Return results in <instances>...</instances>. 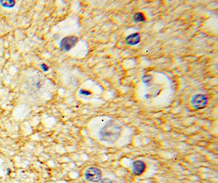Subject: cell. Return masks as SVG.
I'll return each mask as SVG.
<instances>
[{"label":"cell","mask_w":218,"mask_h":183,"mask_svg":"<svg viewBox=\"0 0 218 183\" xmlns=\"http://www.w3.org/2000/svg\"><path fill=\"white\" fill-rule=\"evenodd\" d=\"M141 81L145 85V86L150 87L153 85L152 76H151V75H149V74H146V75H144V76H142Z\"/></svg>","instance_id":"52a82bcc"},{"label":"cell","mask_w":218,"mask_h":183,"mask_svg":"<svg viewBox=\"0 0 218 183\" xmlns=\"http://www.w3.org/2000/svg\"><path fill=\"white\" fill-rule=\"evenodd\" d=\"M133 20L136 23H138V22H144L145 18L141 12H137L133 15Z\"/></svg>","instance_id":"ba28073f"},{"label":"cell","mask_w":218,"mask_h":183,"mask_svg":"<svg viewBox=\"0 0 218 183\" xmlns=\"http://www.w3.org/2000/svg\"><path fill=\"white\" fill-rule=\"evenodd\" d=\"M146 168V165L142 160H135L134 162L132 163V173L136 176L141 175L142 173H144L145 170Z\"/></svg>","instance_id":"5b68a950"},{"label":"cell","mask_w":218,"mask_h":183,"mask_svg":"<svg viewBox=\"0 0 218 183\" xmlns=\"http://www.w3.org/2000/svg\"><path fill=\"white\" fill-rule=\"evenodd\" d=\"M190 103H191V106H192L195 109H203V108H204V107L207 106V104H208V98H207V96H205L204 94H197L191 98Z\"/></svg>","instance_id":"277c9868"},{"label":"cell","mask_w":218,"mask_h":183,"mask_svg":"<svg viewBox=\"0 0 218 183\" xmlns=\"http://www.w3.org/2000/svg\"><path fill=\"white\" fill-rule=\"evenodd\" d=\"M140 41H141V36L138 33H132V34L127 36L125 39L126 43L129 46H136L139 43Z\"/></svg>","instance_id":"8992f818"},{"label":"cell","mask_w":218,"mask_h":183,"mask_svg":"<svg viewBox=\"0 0 218 183\" xmlns=\"http://www.w3.org/2000/svg\"><path fill=\"white\" fill-rule=\"evenodd\" d=\"M78 42H79V38H77L76 36H67L61 39L59 46L61 51L67 52L74 47L75 45L78 43Z\"/></svg>","instance_id":"3957f363"},{"label":"cell","mask_w":218,"mask_h":183,"mask_svg":"<svg viewBox=\"0 0 218 183\" xmlns=\"http://www.w3.org/2000/svg\"><path fill=\"white\" fill-rule=\"evenodd\" d=\"M15 3H16L15 1H13V0H8V1L2 0V1H0V4L3 6V8H13V6L15 5Z\"/></svg>","instance_id":"9c48e42d"},{"label":"cell","mask_w":218,"mask_h":183,"mask_svg":"<svg viewBox=\"0 0 218 183\" xmlns=\"http://www.w3.org/2000/svg\"><path fill=\"white\" fill-rule=\"evenodd\" d=\"M122 134V127L113 120H109L100 130L98 133L99 139L102 142L114 143L119 139Z\"/></svg>","instance_id":"6da1fadb"},{"label":"cell","mask_w":218,"mask_h":183,"mask_svg":"<svg viewBox=\"0 0 218 183\" xmlns=\"http://www.w3.org/2000/svg\"><path fill=\"white\" fill-rule=\"evenodd\" d=\"M79 94H81V95H84V96H89V95H91V93L89 91V90L81 89L80 90H79Z\"/></svg>","instance_id":"30bf717a"},{"label":"cell","mask_w":218,"mask_h":183,"mask_svg":"<svg viewBox=\"0 0 218 183\" xmlns=\"http://www.w3.org/2000/svg\"><path fill=\"white\" fill-rule=\"evenodd\" d=\"M84 176L87 181L93 183L98 182L102 178V171L96 167H89L87 168L84 173Z\"/></svg>","instance_id":"7a4b0ae2"},{"label":"cell","mask_w":218,"mask_h":183,"mask_svg":"<svg viewBox=\"0 0 218 183\" xmlns=\"http://www.w3.org/2000/svg\"><path fill=\"white\" fill-rule=\"evenodd\" d=\"M40 67H41V69H43V72H47L48 70V66H47L45 64H42L40 65Z\"/></svg>","instance_id":"7c38bea8"},{"label":"cell","mask_w":218,"mask_h":183,"mask_svg":"<svg viewBox=\"0 0 218 183\" xmlns=\"http://www.w3.org/2000/svg\"><path fill=\"white\" fill-rule=\"evenodd\" d=\"M101 183H113V181L110 180L109 178H102V180L100 181Z\"/></svg>","instance_id":"8fae6325"}]
</instances>
